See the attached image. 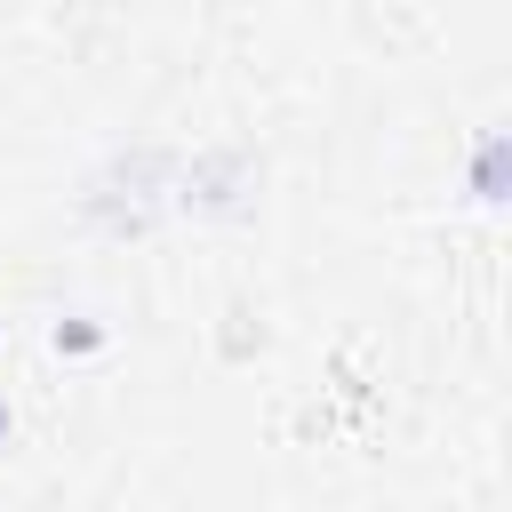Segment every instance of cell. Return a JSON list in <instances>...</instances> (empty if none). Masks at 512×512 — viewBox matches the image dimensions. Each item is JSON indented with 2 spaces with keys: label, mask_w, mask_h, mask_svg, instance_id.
Here are the masks:
<instances>
[{
  "label": "cell",
  "mask_w": 512,
  "mask_h": 512,
  "mask_svg": "<svg viewBox=\"0 0 512 512\" xmlns=\"http://www.w3.org/2000/svg\"><path fill=\"white\" fill-rule=\"evenodd\" d=\"M0 440H8V400H0Z\"/></svg>",
  "instance_id": "6da1fadb"
}]
</instances>
